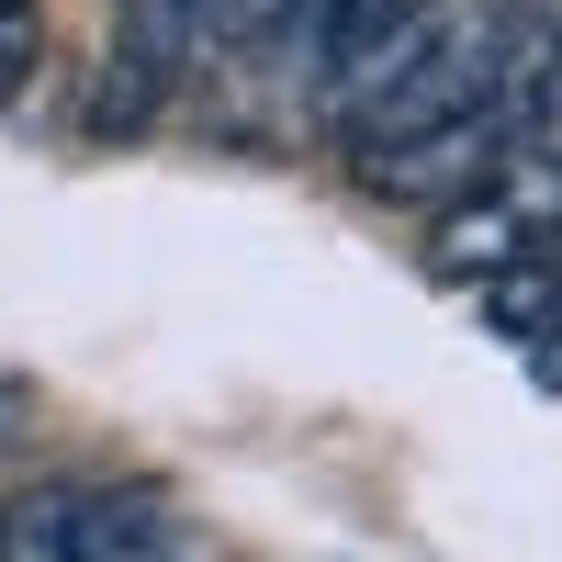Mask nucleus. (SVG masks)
<instances>
[{
  "instance_id": "nucleus-4",
  "label": "nucleus",
  "mask_w": 562,
  "mask_h": 562,
  "mask_svg": "<svg viewBox=\"0 0 562 562\" xmlns=\"http://www.w3.org/2000/svg\"><path fill=\"white\" fill-rule=\"evenodd\" d=\"M529 360H540V371H551V383H562V315H551V326H540V338H529Z\"/></svg>"
},
{
  "instance_id": "nucleus-2",
  "label": "nucleus",
  "mask_w": 562,
  "mask_h": 562,
  "mask_svg": "<svg viewBox=\"0 0 562 562\" xmlns=\"http://www.w3.org/2000/svg\"><path fill=\"white\" fill-rule=\"evenodd\" d=\"M281 0H147V45L158 57H237V45H270Z\"/></svg>"
},
{
  "instance_id": "nucleus-1",
  "label": "nucleus",
  "mask_w": 562,
  "mask_h": 562,
  "mask_svg": "<svg viewBox=\"0 0 562 562\" xmlns=\"http://www.w3.org/2000/svg\"><path fill=\"white\" fill-rule=\"evenodd\" d=\"M405 23H416V0H281L270 45H281L315 90H338V102H349V90L371 79V57H383Z\"/></svg>"
},
{
  "instance_id": "nucleus-3",
  "label": "nucleus",
  "mask_w": 562,
  "mask_h": 562,
  "mask_svg": "<svg viewBox=\"0 0 562 562\" xmlns=\"http://www.w3.org/2000/svg\"><path fill=\"white\" fill-rule=\"evenodd\" d=\"M23 68H34V0H0V102L23 90Z\"/></svg>"
}]
</instances>
